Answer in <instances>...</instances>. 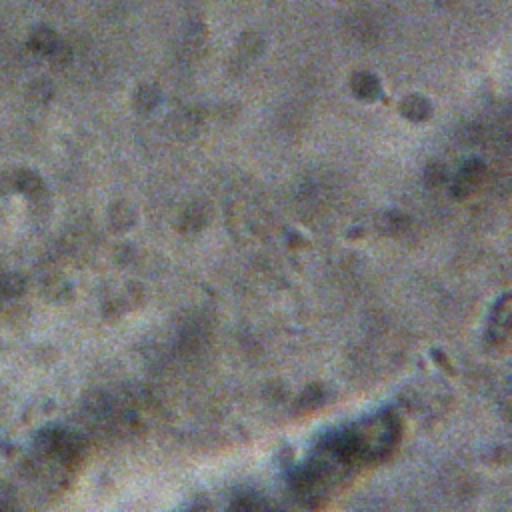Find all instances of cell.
<instances>
[{"mask_svg": "<svg viewBox=\"0 0 512 512\" xmlns=\"http://www.w3.org/2000/svg\"><path fill=\"white\" fill-rule=\"evenodd\" d=\"M482 180V164L478 162H468L460 174L454 180L452 190L456 192V196H466L472 192V188Z\"/></svg>", "mask_w": 512, "mask_h": 512, "instance_id": "cell-1", "label": "cell"}]
</instances>
